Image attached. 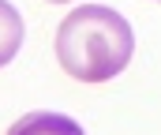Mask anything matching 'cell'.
Masks as SVG:
<instances>
[{
	"label": "cell",
	"instance_id": "6da1fadb",
	"mask_svg": "<svg viewBox=\"0 0 161 135\" xmlns=\"http://www.w3.org/2000/svg\"><path fill=\"white\" fill-rule=\"evenodd\" d=\"M135 34L120 11L105 4L75 8L56 30V60L79 83H109L131 64Z\"/></svg>",
	"mask_w": 161,
	"mask_h": 135
},
{
	"label": "cell",
	"instance_id": "7a4b0ae2",
	"mask_svg": "<svg viewBox=\"0 0 161 135\" xmlns=\"http://www.w3.org/2000/svg\"><path fill=\"white\" fill-rule=\"evenodd\" d=\"M8 135H86V132L64 113H26L8 128Z\"/></svg>",
	"mask_w": 161,
	"mask_h": 135
},
{
	"label": "cell",
	"instance_id": "3957f363",
	"mask_svg": "<svg viewBox=\"0 0 161 135\" xmlns=\"http://www.w3.org/2000/svg\"><path fill=\"white\" fill-rule=\"evenodd\" d=\"M19 49H23V15L15 11V4L0 0V68L11 64Z\"/></svg>",
	"mask_w": 161,
	"mask_h": 135
},
{
	"label": "cell",
	"instance_id": "277c9868",
	"mask_svg": "<svg viewBox=\"0 0 161 135\" xmlns=\"http://www.w3.org/2000/svg\"><path fill=\"white\" fill-rule=\"evenodd\" d=\"M49 4H68V0H49Z\"/></svg>",
	"mask_w": 161,
	"mask_h": 135
}]
</instances>
